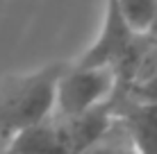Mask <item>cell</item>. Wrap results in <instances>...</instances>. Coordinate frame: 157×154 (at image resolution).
Segmentation results:
<instances>
[{"instance_id": "cell-1", "label": "cell", "mask_w": 157, "mask_h": 154, "mask_svg": "<svg viewBox=\"0 0 157 154\" xmlns=\"http://www.w3.org/2000/svg\"><path fill=\"white\" fill-rule=\"evenodd\" d=\"M68 61H52L30 73H12L0 82V138L52 118L57 109V86Z\"/></svg>"}, {"instance_id": "cell-5", "label": "cell", "mask_w": 157, "mask_h": 154, "mask_svg": "<svg viewBox=\"0 0 157 154\" xmlns=\"http://www.w3.org/2000/svg\"><path fill=\"white\" fill-rule=\"evenodd\" d=\"M84 154H139V152H137V147H134L132 138H130L128 129L118 123V118H116L114 127H112L96 145H91Z\"/></svg>"}, {"instance_id": "cell-3", "label": "cell", "mask_w": 157, "mask_h": 154, "mask_svg": "<svg viewBox=\"0 0 157 154\" xmlns=\"http://www.w3.org/2000/svg\"><path fill=\"white\" fill-rule=\"evenodd\" d=\"M139 36L141 34H137L130 27L125 16L121 14L118 0H107L105 20H102V30L98 39L75 61L82 63V66H112L116 70L132 55V50L139 43Z\"/></svg>"}, {"instance_id": "cell-4", "label": "cell", "mask_w": 157, "mask_h": 154, "mask_svg": "<svg viewBox=\"0 0 157 154\" xmlns=\"http://www.w3.org/2000/svg\"><path fill=\"white\" fill-rule=\"evenodd\" d=\"M118 7L137 34H150L155 30L157 0H118Z\"/></svg>"}, {"instance_id": "cell-7", "label": "cell", "mask_w": 157, "mask_h": 154, "mask_svg": "<svg viewBox=\"0 0 157 154\" xmlns=\"http://www.w3.org/2000/svg\"><path fill=\"white\" fill-rule=\"evenodd\" d=\"M150 34H153V36H155V39H157V25H155V30H153V32H150Z\"/></svg>"}, {"instance_id": "cell-6", "label": "cell", "mask_w": 157, "mask_h": 154, "mask_svg": "<svg viewBox=\"0 0 157 154\" xmlns=\"http://www.w3.org/2000/svg\"><path fill=\"white\" fill-rule=\"evenodd\" d=\"M5 152H7V141L0 138V154H5Z\"/></svg>"}, {"instance_id": "cell-2", "label": "cell", "mask_w": 157, "mask_h": 154, "mask_svg": "<svg viewBox=\"0 0 157 154\" xmlns=\"http://www.w3.org/2000/svg\"><path fill=\"white\" fill-rule=\"evenodd\" d=\"M118 93V75L112 66H82L73 61L64 70L57 86L59 118H78L112 102Z\"/></svg>"}]
</instances>
